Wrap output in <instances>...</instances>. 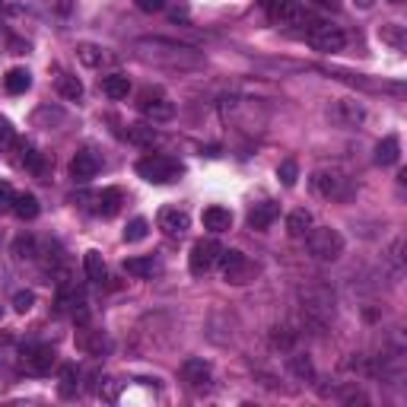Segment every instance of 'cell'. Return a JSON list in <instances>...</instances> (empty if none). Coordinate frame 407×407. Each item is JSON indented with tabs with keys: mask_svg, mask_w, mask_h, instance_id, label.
Listing matches in <instances>:
<instances>
[{
	"mask_svg": "<svg viewBox=\"0 0 407 407\" xmlns=\"http://www.w3.org/2000/svg\"><path fill=\"white\" fill-rule=\"evenodd\" d=\"M309 184L315 194L328 197V201H347V197L353 194V184H350L347 172H341L337 165H322V169H315L309 178Z\"/></svg>",
	"mask_w": 407,
	"mask_h": 407,
	"instance_id": "cell-1",
	"label": "cell"
},
{
	"mask_svg": "<svg viewBox=\"0 0 407 407\" xmlns=\"http://www.w3.org/2000/svg\"><path fill=\"white\" fill-rule=\"evenodd\" d=\"M137 175L143 178V182H150V184H172V182H178V175H182V163L178 159H172V156H143V159H137Z\"/></svg>",
	"mask_w": 407,
	"mask_h": 407,
	"instance_id": "cell-2",
	"label": "cell"
},
{
	"mask_svg": "<svg viewBox=\"0 0 407 407\" xmlns=\"http://www.w3.org/2000/svg\"><path fill=\"white\" fill-rule=\"evenodd\" d=\"M309 239H305V245H309V254L315 261H337L343 254V235L337 232V229L331 226H318V229H309Z\"/></svg>",
	"mask_w": 407,
	"mask_h": 407,
	"instance_id": "cell-3",
	"label": "cell"
},
{
	"mask_svg": "<svg viewBox=\"0 0 407 407\" xmlns=\"http://www.w3.org/2000/svg\"><path fill=\"white\" fill-rule=\"evenodd\" d=\"M19 362L29 375H48L57 362V353L48 343H25L23 353H19Z\"/></svg>",
	"mask_w": 407,
	"mask_h": 407,
	"instance_id": "cell-4",
	"label": "cell"
},
{
	"mask_svg": "<svg viewBox=\"0 0 407 407\" xmlns=\"http://www.w3.org/2000/svg\"><path fill=\"white\" fill-rule=\"evenodd\" d=\"M309 45L315 51H324V54H334V51H343V45H347V35H343L337 25H331V23H315L312 19L309 23Z\"/></svg>",
	"mask_w": 407,
	"mask_h": 407,
	"instance_id": "cell-5",
	"label": "cell"
},
{
	"mask_svg": "<svg viewBox=\"0 0 407 407\" xmlns=\"http://www.w3.org/2000/svg\"><path fill=\"white\" fill-rule=\"evenodd\" d=\"M140 112L153 121V124H165V121L175 118V102L169 95H163L159 89H143L140 95Z\"/></svg>",
	"mask_w": 407,
	"mask_h": 407,
	"instance_id": "cell-6",
	"label": "cell"
},
{
	"mask_svg": "<svg viewBox=\"0 0 407 407\" xmlns=\"http://www.w3.org/2000/svg\"><path fill=\"white\" fill-rule=\"evenodd\" d=\"M220 252H223V245L216 239H201V242H194V248H191V254H188V271L194 273V277H204L207 271H213V264H216V258H220Z\"/></svg>",
	"mask_w": 407,
	"mask_h": 407,
	"instance_id": "cell-7",
	"label": "cell"
},
{
	"mask_svg": "<svg viewBox=\"0 0 407 407\" xmlns=\"http://www.w3.org/2000/svg\"><path fill=\"white\" fill-rule=\"evenodd\" d=\"M216 264H220L223 277H226L229 283H245L248 271H252V264H248L245 252H239V248H223L220 258H216Z\"/></svg>",
	"mask_w": 407,
	"mask_h": 407,
	"instance_id": "cell-8",
	"label": "cell"
},
{
	"mask_svg": "<svg viewBox=\"0 0 407 407\" xmlns=\"http://www.w3.org/2000/svg\"><path fill=\"white\" fill-rule=\"evenodd\" d=\"M210 375H213V369H210L207 360H201V356H191V360L182 362V382L191 388H207L210 385Z\"/></svg>",
	"mask_w": 407,
	"mask_h": 407,
	"instance_id": "cell-9",
	"label": "cell"
},
{
	"mask_svg": "<svg viewBox=\"0 0 407 407\" xmlns=\"http://www.w3.org/2000/svg\"><path fill=\"white\" fill-rule=\"evenodd\" d=\"M159 229H163L165 235H184L191 229V216L188 210H178V207H163L156 216Z\"/></svg>",
	"mask_w": 407,
	"mask_h": 407,
	"instance_id": "cell-10",
	"label": "cell"
},
{
	"mask_svg": "<svg viewBox=\"0 0 407 407\" xmlns=\"http://www.w3.org/2000/svg\"><path fill=\"white\" fill-rule=\"evenodd\" d=\"M95 172H99V156H95L93 150H80L70 159V175H73V182H80V184L93 182Z\"/></svg>",
	"mask_w": 407,
	"mask_h": 407,
	"instance_id": "cell-11",
	"label": "cell"
},
{
	"mask_svg": "<svg viewBox=\"0 0 407 407\" xmlns=\"http://www.w3.org/2000/svg\"><path fill=\"white\" fill-rule=\"evenodd\" d=\"M331 118H334L341 127H356V124H362V118H366V108H362L356 99H341V102H334V108H331Z\"/></svg>",
	"mask_w": 407,
	"mask_h": 407,
	"instance_id": "cell-12",
	"label": "cell"
},
{
	"mask_svg": "<svg viewBox=\"0 0 407 407\" xmlns=\"http://www.w3.org/2000/svg\"><path fill=\"white\" fill-rule=\"evenodd\" d=\"M277 213H280V210H277V204H273V201H261V204H254V207L248 210V226L258 229V232H264V229L273 226Z\"/></svg>",
	"mask_w": 407,
	"mask_h": 407,
	"instance_id": "cell-13",
	"label": "cell"
},
{
	"mask_svg": "<svg viewBox=\"0 0 407 407\" xmlns=\"http://www.w3.org/2000/svg\"><path fill=\"white\" fill-rule=\"evenodd\" d=\"M93 201H95L93 210L99 216H114L121 210V204H124V194H121V188H102Z\"/></svg>",
	"mask_w": 407,
	"mask_h": 407,
	"instance_id": "cell-14",
	"label": "cell"
},
{
	"mask_svg": "<svg viewBox=\"0 0 407 407\" xmlns=\"http://www.w3.org/2000/svg\"><path fill=\"white\" fill-rule=\"evenodd\" d=\"M398 159H401V140L394 134H388V137H382L375 143V163L379 165H394Z\"/></svg>",
	"mask_w": 407,
	"mask_h": 407,
	"instance_id": "cell-15",
	"label": "cell"
},
{
	"mask_svg": "<svg viewBox=\"0 0 407 407\" xmlns=\"http://www.w3.org/2000/svg\"><path fill=\"white\" fill-rule=\"evenodd\" d=\"M76 347H80L83 353L102 356L108 350V337L102 334V331H80V334H76Z\"/></svg>",
	"mask_w": 407,
	"mask_h": 407,
	"instance_id": "cell-16",
	"label": "cell"
},
{
	"mask_svg": "<svg viewBox=\"0 0 407 407\" xmlns=\"http://www.w3.org/2000/svg\"><path fill=\"white\" fill-rule=\"evenodd\" d=\"M76 57H80L86 67H102V64H112L114 61V54H108L105 48H99V45H89V42H83L80 48H76Z\"/></svg>",
	"mask_w": 407,
	"mask_h": 407,
	"instance_id": "cell-17",
	"label": "cell"
},
{
	"mask_svg": "<svg viewBox=\"0 0 407 407\" xmlns=\"http://www.w3.org/2000/svg\"><path fill=\"white\" fill-rule=\"evenodd\" d=\"M102 93H105L108 99H127L131 80H127L124 73H108V76H102Z\"/></svg>",
	"mask_w": 407,
	"mask_h": 407,
	"instance_id": "cell-18",
	"label": "cell"
},
{
	"mask_svg": "<svg viewBox=\"0 0 407 407\" xmlns=\"http://www.w3.org/2000/svg\"><path fill=\"white\" fill-rule=\"evenodd\" d=\"M204 226H207L210 232H226V229L232 226V213H229L226 207H207L204 210Z\"/></svg>",
	"mask_w": 407,
	"mask_h": 407,
	"instance_id": "cell-19",
	"label": "cell"
},
{
	"mask_svg": "<svg viewBox=\"0 0 407 407\" xmlns=\"http://www.w3.org/2000/svg\"><path fill=\"white\" fill-rule=\"evenodd\" d=\"M29 86H32V73H29L25 67H13L10 73L4 76V89H6L10 95H23Z\"/></svg>",
	"mask_w": 407,
	"mask_h": 407,
	"instance_id": "cell-20",
	"label": "cell"
},
{
	"mask_svg": "<svg viewBox=\"0 0 407 407\" xmlns=\"http://www.w3.org/2000/svg\"><path fill=\"white\" fill-rule=\"evenodd\" d=\"M83 267H86V277L93 280V283H102V280L108 277V271H105V258H102L95 248H89L86 254H83Z\"/></svg>",
	"mask_w": 407,
	"mask_h": 407,
	"instance_id": "cell-21",
	"label": "cell"
},
{
	"mask_svg": "<svg viewBox=\"0 0 407 407\" xmlns=\"http://www.w3.org/2000/svg\"><path fill=\"white\" fill-rule=\"evenodd\" d=\"M38 210H42V207H38V197L35 194H25V191H23V194L13 197V210H10V213H16L19 220H35Z\"/></svg>",
	"mask_w": 407,
	"mask_h": 407,
	"instance_id": "cell-22",
	"label": "cell"
},
{
	"mask_svg": "<svg viewBox=\"0 0 407 407\" xmlns=\"http://www.w3.org/2000/svg\"><path fill=\"white\" fill-rule=\"evenodd\" d=\"M309 229H312V213L305 207L293 210V213L286 216V232H290V235H305Z\"/></svg>",
	"mask_w": 407,
	"mask_h": 407,
	"instance_id": "cell-23",
	"label": "cell"
},
{
	"mask_svg": "<svg viewBox=\"0 0 407 407\" xmlns=\"http://www.w3.org/2000/svg\"><path fill=\"white\" fill-rule=\"evenodd\" d=\"M156 127L153 124H131L127 127V140H131L134 146H153L156 143Z\"/></svg>",
	"mask_w": 407,
	"mask_h": 407,
	"instance_id": "cell-24",
	"label": "cell"
},
{
	"mask_svg": "<svg viewBox=\"0 0 407 407\" xmlns=\"http://www.w3.org/2000/svg\"><path fill=\"white\" fill-rule=\"evenodd\" d=\"M54 86H57V93H61V99H67V102H76L83 95V83L76 80V76H70V73L57 76Z\"/></svg>",
	"mask_w": 407,
	"mask_h": 407,
	"instance_id": "cell-25",
	"label": "cell"
},
{
	"mask_svg": "<svg viewBox=\"0 0 407 407\" xmlns=\"http://www.w3.org/2000/svg\"><path fill=\"white\" fill-rule=\"evenodd\" d=\"M124 271L131 277H153L159 271V264L153 258H124Z\"/></svg>",
	"mask_w": 407,
	"mask_h": 407,
	"instance_id": "cell-26",
	"label": "cell"
},
{
	"mask_svg": "<svg viewBox=\"0 0 407 407\" xmlns=\"http://www.w3.org/2000/svg\"><path fill=\"white\" fill-rule=\"evenodd\" d=\"M76 388H80V369L73 362H67V366H61V394L70 398Z\"/></svg>",
	"mask_w": 407,
	"mask_h": 407,
	"instance_id": "cell-27",
	"label": "cell"
},
{
	"mask_svg": "<svg viewBox=\"0 0 407 407\" xmlns=\"http://www.w3.org/2000/svg\"><path fill=\"white\" fill-rule=\"evenodd\" d=\"M146 232H150V223H146L143 216H134V220L124 226V242H143Z\"/></svg>",
	"mask_w": 407,
	"mask_h": 407,
	"instance_id": "cell-28",
	"label": "cell"
},
{
	"mask_svg": "<svg viewBox=\"0 0 407 407\" xmlns=\"http://www.w3.org/2000/svg\"><path fill=\"white\" fill-rule=\"evenodd\" d=\"M277 178H280L283 188H293L296 178H299V163H296V159H283V163L277 165Z\"/></svg>",
	"mask_w": 407,
	"mask_h": 407,
	"instance_id": "cell-29",
	"label": "cell"
},
{
	"mask_svg": "<svg viewBox=\"0 0 407 407\" xmlns=\"http://www.w3.org/2000/svg\"><path fill=\"white\" fill-rule=\"evenodd\" d=\"M23 165L29 172H35V175H45V156L35 150V146H25L23 150Z\"/></svg>",
	"mask_w": 407,
	"mask_h": 407,
	"instance_id": "cell-30",
	"label": "cell"
},
{
	"mask_svg": "<svg viewBox=\"0 0 407 407\" xmlns=\"http://www.w3.org/2000/svg\"><path fill=\"white\" fill-rule=\"evenodd\" d=\"M32 121L35 124H45V127H51V124H57V121H64V112L61 108H51V105H42L35 114H32Z\"/></svg>",
	"mask_w": 407,
	"mask_h": 407,
	"instance_id": "cell-31",
	"label": "cell"
},
{
	"mask_svg": "<svg viewBox=\"0 0 407 407\" xmlns=\"http://www.w3.org/2000/svg\"><path fill=\"white\" fill-rule=\"evenodd\" d=\"M382 42H388V45H394V48H404V25H398V23H391V25H382Z\"/></svg>",
	"mask_w": 407,
	"mask_h": 407,
	"instance_id": "cell-32",
	"label": "cell"
},
{
	"mask_svg": "<svg viewBox=\"0 0 407 407\" xmlns=\"http://www.w3.org/2000/svg\"><path fill=\"white\" fill-rule=\"evenodd\" d=\"M16 143V127H13L10 118H4L0 114V150H6V146Z\"/></svg>",
	"mask_w": 407,
	"mask_h": 407,
	"instance_id": "cell-33",
	"label": "cell"
},
{
	"mask_svg": "<svg viewBox=\"0 0 407 407\" xmlns=\"http://www.w3.org/2000/svg\"><path fill=\"white\" fill-rule=\"evenodd\" d=\"M290 369L299 375V379H312V375H315V369H312V362L305 360V356H299V353H296V356H290Z\"/></svg>",
	"mask_w": 407,
	"mask_h": 407,
	"instance_id": "cell-34",
	"label": "cell"
},
{
	"mask_svg": "<svg viewBox=\"0 0 407 407\" xmlns=\"http://www.w3.org/2000/svg\"><path fill=\"white\" fill-rule=\"evenodd\" d=\"M13 252H16V258H35V239H29V235H19L16 245H13Z\"/></svg>",
	"mask_w": 407,
	"mask_h": 407,
	"instance_id": "cell-35",
	"label": "cell"
},
{
	"mask_svg": "<svg viewBox=\"0 0 407 407\" xmlns=\"http://www.w3.org/2000/svg\"><path fill=\"white\" fill-rule=\"evenodd\" d=\"M32 305H35V293L32 290H19L16 296H13V309L16 312H29Z\"/></svg>",
	"mask_w": 407,
	"mask_h": 407,
	"instance_id": "cell-36",
	"label": "cell"
},
{
	"mask_svg": "<svg viewBox=\"0 0 407 407\" xmlns=\"http://www.w3.org/2000/svg\"><path fill=\"white\" fill-rule=\"evenodd\" d=\"M13 197H16V191H13L10 182H0V213H6V210H13Z\"/></svg>",
	"mask_w": 407,
	"mask_h": 407,
	"instance_id": "cell-37",
	"label": "cell"
},
{
	"mask_svg": "<svg viewBox=\"0 0 407 407\" xmlns=\"http://www.w3.org/2000/svg\"><path fill=\"white\" fill-rule=\"evenodd\" d=\"M137 4V10L143 13H163L165 10V0H134Z\"/></svg>",
	"mask_w": 407,
	"mask_h": 407,
	"instance_id": "cell-38",
	"label": "cell"
},
{
	"mask_svg": "<svg viewBox=\"0 0 407 407\" xmlns=\"http://www.w3.org/2000/svg\"><path fill=\"white\" fill-rule=\"evenodd\" d=\"M309 4L322 6V10H337V6H341V0H309Z\"/></svg>",
	"mask_w": 407,
	"mask_h": 407,
	"instance_id": "cell-39",
	"label": "cell"
},
{
	"mask_svg": "<svg viewBox=\"0 0 407 407\" xmlns=\"http://www.w3.org/2000/svg\"><path fill=\"white\" fill-rule=\"evenodd\" d=\"M280 4H283V0H261V6H264L267 13H273V10H277V6H280Z\"/></svg>",
	"mask_w": 407,
	"mask_h": 407,
	"instance_id": "cell-40",
	"label": "cell"
},
{
	"mask_svg": "<svg viewBox=\"0 0 407 407\" xmlns=\"http://www.w3.org/2000/svg\"><path fill=\"white\" fill-rule=\"evenodd\" d=\"M353 4H356V6H372L375 0H353Z\"/></svg>",
	"mask_w": 407,
	"mask_h": 407,
	"instance_id": "cell-41",
	"label": "cell"
},
{
	"mask_svg": "<svg viewBox=\"0 0 407 407\" xmlns=\"http://www.w3.org/2000/svg\"><path fill=\"white\" fill-rule=\"evenodd\" d=\"M388 4H404V0H388Z\"/></svg>",
	"mask_w": 407,
	"mask_h": 407,
	"instance_id": "cell-42",
	"label": "cell"
}]
</instances>
